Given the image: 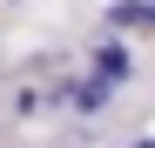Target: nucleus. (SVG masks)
<instances>
[{
	"label": "nucleus",
	"instance_id": "1",
	"mask_svg": "<svg viewBox=\"0 0 155 148\" xmlns=\"http://www.w3.org/2000/svg\"><path fill=\"white\" fill-rule=\"evenodd\" d=\"M94 74H101L108 88H128V74H135V54H128L121 40H101V47H94Z\"/></svg>",
	"mask_w": 155,
	"mask_h": 148
},
{
	"label": "nucleus",
	"instance_id": "2",
	"mask_svg": "<svg viewBox=\"0 0 155 148\" xmlns=\"http://www.w3.org/2000/svg\"><path fill=\"white\" fill-rule=\"evenodd\" d=\"M108 27L121 34H155V0H115V7H108Z\"/></svg>",
	"mask_w": 155,
	"mask_h": 148
},
{
	"label": "nucleus",
	"instance_id": "3",
	"mask_svg": "<svg viewBox=\"0 0 155 148\" xmlns=\"http://www.w3.org/2000/svg\"><path fill=\"white\" fill-rule=\"evenodd\" d=\"M135 148H155V141H135Z\"/></svg>",
	"mask_w": 155,
	"mask_h": 148
}]
</instances>
